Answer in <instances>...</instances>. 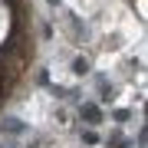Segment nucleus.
<instances>
[{
    "label": "nucleus",
    "instance_id": "1",
    "mask_svg": "<svg viewBox=\"0 0 148 148\" xmlns=\"http://www.w3.org/2000/svg\"><path fill=\"white\" fill-rule=\"evenodd\" d=\"M0 128H3V132H13V135H20V132H23V122H16V119H7V122H0Z\"/></svg>",
    "mask_w": 148,
    "mask_h": 148
},
{
    "label": "nucleus",
    "instance_id": "2",
    "mask_svg": "<svg viewBox=\"0 0 148 148\" xmlns=\"http://www.w3.org/2000/svg\"><path fill=\"white\" fill-rule=\"evenodd\" d=\"M86 69H89V63H86V59H76V73H79V76H82V73H86Z\"/></svg>",
    "mask_w": 148,
    "mask_h": 148
}]
</instances>
